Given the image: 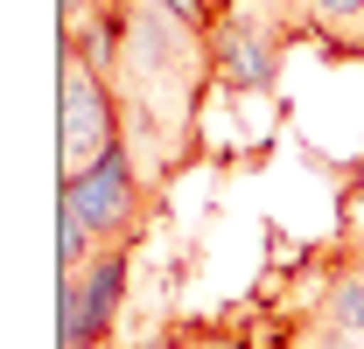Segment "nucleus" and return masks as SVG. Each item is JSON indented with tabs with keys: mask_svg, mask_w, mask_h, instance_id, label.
I'll return each instance as SVG.
<instances>
[{
	"mask_svg": "<svg viewBox=\"0 0 364 349\" xmlns=\"http://www.w3.org/2000/svg\"><path fill=\"white\" fill-rule=\"evenodd\" d=\"M176 349H252V343H238V336H225V328H189Z\"/></svg>",
	"mask_w": 364,
	"mask_h": 349,
	"instance_id": "10",
	"label": "nucleus"
},
{
	"mask_svg": "<svg viewBox=\"0 0 364 349\" xmlns=\"http://www.w3.org/2000/svg\"><path fill=\"white\" fill-rule=\"evenodd\" d=\"M287 21L329 56H364V0H280Z\"/></svg>",
	"mask_w": 364,
	"mask_h": 349,
	"instance_id": "5",
	"label": "nucleus"
},
{
	"mask_svg": "<svg viewBox=\"0 0 364 349\" xmlns=\"http://www.w3.org/2000/svg\"><path fill=\"white\" fill-rule=\"evenodd\" d=\"M105 7H112V0H56V35H77V28H91Z\"/></svg>",
	"mask_w": 364,
	"mask_h": 349,
	"instance_id": "7",
	"label": "nucleus"
},
{
	"mask_svg": "<svg viewBox=\"0 0 364 349\" xmlns=\"http://www.w3.org/2000/svg\"><path fill=\"white\" fill-rule=\"evenodd\" d=\"M309 349H364V336H350V328H329V321H316V328H309Z\"/></svg>",
	"mask_w": 364,
	"mask_h": 349,
	"instance_id": "9",
	"label": "nucleus"
},
{
	"mask_svg": "<svg viewBox=\"0 0 364 349\" xmlns=\"http://www.w3.org/2000/svg\"><path fill=\"white\" fill-rule=\"evenodd\" d=\"M127 272H134V245H112L91 265L56 279V343L63 349H98L112 336V314L127 301Z\"/></svg>",
	"mask_w": 364,
	"mask_h": 349,
	"instance_id": "4",
	"label": "nucleus"
},
{
	"mask_svg": "<svg viewBox=\"0 0 364 349\" xmlns=\"http://www.w3.org/2000/svg\"><path fill=\"white\" fill-rule=\"evenodd\" d=\"M287 43H301V28L287 21L280 0H218V21L203 28L210 84L238 91V98H267V91L280 84Z\"/></svg>",
	"mask_w": 364,
	"mask_h": 349,
	"instance_id": "2",
	"label": "nucleus"
},
{
	"mask_svg": "<svg viewBox=\"0 0 364 349\" xmlns=\"http://www.w3.org/2000/svg\"><path fill=\"white\" fill-rule=\"evenodd\" d=\"M154 196H161V182L140 168V154L127 140L91 174L56 182V223H63L56 231V265L77 272V265H91L112 245H140V223L154 217Z\"/></svg>",
	"mask_w": 364,
	"mask_h": 349,
	"instance_id": "1",
	"label": "nucleus"
},
{
	"mask_svg": "<svg viewBox=\"0 0 364 349\" xmlns=\"http://www.w3.org/2000/svg\"><path fill=\"white\" fill-rule=\"evenodd\" d=\"M316 321L364 336V245H343V259L329 265V279L316 294Z\"/></svg>",
	"mask_w": 364,
	"mask_h": 349,
	"instance_id": "6",
	"label": "nucleus"
},
{
	"mask_svg": "<svg viewBox=\"0 0 364 349\" xmlns=\"http://www.w3.org/2000/svg\"><path fill=\"white\" fill-rule=\"evenodd\" d=\"M119 140H127V126H119V91L105 77V63H91L77 43H63L56 49V168H63V182L91 174Z\"/></svg>",
	"mask_w": 364,
	"mask_h": 349,
	"instance_id": "3",
	"label": "nucleus"
},
{
	"mask_svg": "<svg viewBox=\"0 0 364 349\" xmlns=\"http://www.w3.org/2000/svg\"><path fill=\"white\" fill-rule=\"evenodd\" d=\"M154 7H168V14L189 21V28H210V21H218V0H154Z\"/></svg>",
	"mask_w": 364,
	"mask_h": 349,
	"instance_id": "8",
	"label": "nucleus"
}]
</instances>
